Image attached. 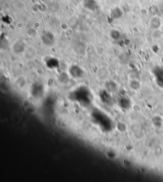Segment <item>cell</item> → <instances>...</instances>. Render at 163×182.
Here are the masks:
<instances>
[{
  "label": "cell",
  "mask_w": 163,
  "mask_h": 182,
  "mask_svg": "<svg viewBox=\"0 0 163 182\" xmlns=\"http://www.w3.org/2000/svg\"><path fill=\"white\" fill-rule=\"evenodd\" d=\"M42 40L45 44L52 45L55 42V36L51 32L45 31L42 35Z\"/></svg>",
  "instance_id": "1"
},
{
  "label": "cell",
  "mask_w": 163,
  "mask_h": 182,
  "mask_svg": "<svg viewBox=\"0 0 163 182\" xmlns=\"http://www.w3.org/2000/svg\"><path fill=\"white\" fill-rule=\"evenodd\" d=\"M162 25L161 18L158 16H154L150 20V28L153 30L159 29Z\"/></svg>",
  "instance_id": "2"
},
{
  "label": "cell",
  "mask_w": 163,
  "mask_h": 182,
  "mask_svg": "<svg viewBox=\"0 0 163 182\" xmlns=\"http://www.w3.org/2000/svg\"><path fill=\"white\" fill-rule=\"evenodd\" d=\"M84 6L87 10L91 11H95L98 8V3L96 0H84Z\"/></svg>",
  "instance_id": "3"
},
{
  "label": "cell",
  "mask_w": 163,
  "mask_h": 182,
  "mask_svg": "<svg viewBox=\"0 0 163 182\" xmlns=\"http://www.w3.org/2000/svg\"><path fill=\"white\" fill-rule=\"evenodd\" d=\"M26 51L25 45L21 42H16L13 45V51L15 54H20Z\"/></svg>",
  "instance_id": "4"
},
{
  "label": "cell",
  "mask_w": 163,
  "mask_h": 182,
  "mask_svg": "<svg viewBox=\"0 0 163 182\" xmlns=\"http://www.w3.org/2000/svg\"><path fill=\"white\" fill-rule=\"evenodd\" d=\"M122 11L120 8L115 7L112 10L110 16L113 19H118L122 16Z\"/></svg>",
  "instance_id": "5"
},
{
  "label": "cell",
  "mask_w": 163,
  "mask_h": 182,
  "mask_svg": "<svg viewBox=\"0 0 163 182\" xmlns=\"http://www.w3.org/2000/svg\"><path fill=\"white\" fill-rule=\"evenodd\" d=\"M70 72L72 75L75 77H79L82 73V71L78 66H73L70 69Z\"/></svg>",
  "instance_id": "6"
},
{
  "label": "cell",
  "mask_w": 163,
  "mask_h": 182,
  "mask_svg": "<svg viewBox=\"0 0 163 182\" xmlns=\"http://www.w3.org/2000/svg\"><path fill=\"white\" fill-rule=\"evenodd\" d=\"M110 36H111V38L114 39V40H117L120 38L121 36V33L119 31L116 30V29H113L110 32Z\"/></svg>",
  "instance_id": "7"
}]
</instances>
